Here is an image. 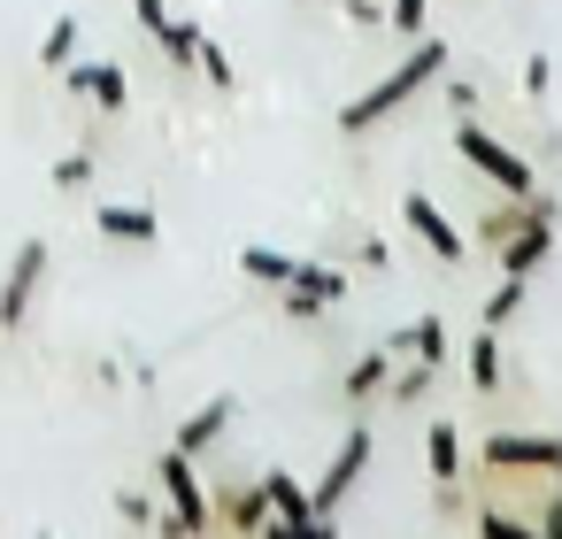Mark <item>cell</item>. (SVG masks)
Instances as JSON below:
<instances>
[{
	"instance_id": "cell-1",
	"label": "cell",
	"mask_w": 562,
	"mask_h": 539,
	"mask_svg": "<svg viewBox=\"0 0 562 539\" xmlns=\"http://www.w3.org/2000/svg\"><path fill=\"white\" fill-rule=\"evenodd\" d=\"M431 78H447V40H424V32H416V40H408V55H401V63H393L362 101H347V109H339V132H347V139L378 132V124H385L401 101H416Z\"/></svg>"
},
{
	"instance_id": "cell-2",
	"label": "cell",
	"mask_w": 562,
	"mask_h": 539,
	"mask_svg": "<svg viewBox=\"0 0 562 539\" xmlns=\"http://www.w3.org/2000/svg\"><path fill=\"white\" fill-rule=\"evenodd\" d=\"M454 155H462V162H470V170H477L493 193H508V201L539 193V186H531V162H524L516 147H501V139H493L477 116H454Z\"/></svg>"
},
{
	"instance_id": "cell-3",
	"label": "cell",
	"mask_w": 562,
	"mask_h": 539,
	"mask_svg": "<svg viewBox=\"0 0 562 539\" xmlns=\"http://www.w3.org/2000/svg\"><path fill=\"white\" fill-rule=\"evenodd\" d=\"M370 454H378V439H370V424L355 416V424L339 431V447H331V462H324L316 493H308V501H316V524H331V516H339V501L355 493V478L370 470Z\"/></svg>"
},
{
	"instance_id": "cell-4",
	"label": "cell",
	"mask_w": 562,
	"mask_h": 539,
	"mask_svg": "<svg viewBox=\"0 0 562 539\" xmlns=\"http://www.w3.org/2000/svg\"><path fill=\"white\" fill-rule=\"evenodd\" d=\"M155 485L170 493L178 531H209V524H216V501L201 493V478H193V454H186V447H162V454H155Z\"/></svg>"
},
{
	"instance_id": "cell-5",
	"label": "cell",
	"mask_w": 562,
	"mask_h": 539,
	"mask_svg": "<svg viewBox=\"0 0 562 539\" xmlns=\"http://www.w3.org/2000/svg\"><path fill=\"white\" fill-rule=\"evenodd\" d=\"M477 454H485V470H539V478H562V439H554V431H493Z\"/></svg>"
},
{
	"instance_id": "cell-6",
	"label": "cell",
	"mask_w": 562,
	"mask_h": 539,
	"mask_svg": "<svg viewBox=\"0 0 562 539\" xmlns=\"http://www.w3.org/2000/svg\"><path fill=\"white\" fill-rule=\"evenodd\" d=\"M339 301H347V270H339V262H293V278H285V293H278L285 316H324V308H339Z\"/></svg>"
},
{
	"instance_id": "cell-7",
	"label": "cell",
	"mask_w": 562,
	"mask_h": 539,
	"mask_svg": "<svg viewBox=\"0 0 562 539\" xmlns=\"http://www.w3.org/2000/svg\"><path fill=\"white\" fill-rule=\"evenodd\" d=\"M40 278H47V239H24L9 278H0V332H24V316L40 301Z\"/></svg>"
},
{
	"instance_id": "cell-8",
	"label": "cell",
	"mask_w": 562,
	"mask_h": 539,
	"mask_svg": "<svg viewBox=\"0 0 562 539\" xmlns=\"http://www.w3.org/2000/svg\"><path fill=\"white\" fill-rule=\"evenodd\" d=\"M401 224H408V232H416V239H424L439 262H462V255H470V239L454 232V216H447L431 193H408V201H401Z\"/></svg>"
},
{
	"instance_id": "cell-9",
	"label": "cell",
	"mask_w": 562,
	"mask_h": 539,
	"mask_svg": "<svg viewBox=\"0 0 562 539\" xmlns=\"http://www.w3.org/2000/svg\"><path fill=\"white\" fill-rule=\"evenodd\" d=\"M262 493H270V524H278V531H324V524H316V501L301 493L293 470H262Z\"/></svg>"
},
{
	"instance_id": "cell-10",
	"label": "cell",
	"mask_w": 562,
	"mask_h": 539,
	"mask_svg": "<svg viewBox=\"0 0 562 539\" xmlns=\"http://www.w3.org/2000/svg\"><path fill=\"white\" fill-rule=\"evenodd\" d=\"M63 78H70V93H78V101H101L109 116L132 101V86H124V70H116V63H63Z\"/></svg>"
},
{
	"instance_id": "cell-11",
	"label": "cell",
	"mask_w": 562,
	"mask_h": 539,
	"mask_svg": "<svg viewBox=\"0 0 562 539\" xmlns=\"http://www.w3.org/2000/svg\"><path fill=\"white\" fill-rule=\"evenodd\" d=\"M101 239H116V247H155L162 239V224H155V209H139V201H101Z\"/></svg>"
},
{
	"instance_id": "cell-12",
	"label": "cell",
	"mask_w": 562,
	"mask_h": 539,
	"mask_svg": "<svg viewBox=\"0 0 562 539\" xmlns=\"http://www.w3.org/2000/svg\"><path fill=\"white\" fill-rule=\"evenodd\" d=\"M232 416H239V401H232V393H216L209 408H193V416L178 424V439H170V447H186V454L201 462V454H209V447L224 439V424H232Z\"/></svg>"
},
{
	"instance_id": "cell-13",
	"label": "cell",
	"mask_w": 562,
	"mask_h": 539,
	"mask_svg": "<svg viewBox=\"0 0 562 539\" xmlns=\"http://www.w3.org/2000/svg\"><path fill=\"white\" fill-rule=\"evenodd\" d=\"M385 347H393V355H416V362H431V370H447V362H454V347H447V324H439V316H416V324H401Z\"/></svg>"
},
{
	"instance_id": "cell-14",
	"label": "cell",
	"mask_w": 562,
	"mask_h": 539,
	"mask_svg": "<svg viewBox=\"0 0 562 539\" xmlns=\"http://www.w3.org/2000/svg\"><path fill=\"white\" fill-rule=\"evenodd\" d=\"M216 524H232V531H270V493H262V478L232 485V493L216 501Z\"/></svg>"
},
{
	"instance_id": "cell-15",
	"label": "cell",
	"mask_w": 562,
	"mask_h": 539,
	"mask_svg": "<svg viewBox=\"0 0 562 539\" xmlns=\"http://www.w3.org/2000/svg\"><path fill=\"white\" fill-rule=\"evenodd\" d=\"M424 462H431V485H454V478H462V431H454V416H431Z\"/></svg>"
},
{
	"instance_id": "cell-16",
	"label": "cell",
	"mask_w": 562,
	"mask_h": 539,
	"mask_svg": "<svg viewBox=\"0 0 562 539\" xmlns=\"http://www.w3.org/2000/svg\"><path fill=\"white\" fill-rule=\"evenodd\" d=\"M393 362H401L393 347H370V355H362V362H355V370L339 378V393H347V401H370V393H378V385L393 378Z\"/></svg>"
},
{
	"instance_id": "cell-17",
	"label": "cell",
	"mask_w": 562,
	"mask_h": 539,
	"mask_svg": "<svg viewBox=\"0 0 562 539\" xmlns=\"http://www.w3.org/2000/svg\"><path fill=\"white\" fill-rule=\"evenodd\" d=\"M462 362H470V385H477V393H493V385H501V370H508V362H501V339H493V332H477Z\"/></svg>"
},
{
	"instance_id": "cell-18",
	"label": "cell",
	"mask_w": 562,
	"mask_h": 539,
	"mask_svg": "<svg viewBox=\"0 0 562 539\" xmlns=\"http://www.w3.org/2000/svg\"><path fill=\"white\" fill-rule=\"evenodd\" d=\"M155 47L178 63V70H193V55H201V24H186V16H170L162 32H155Z\"/></svg>"
},
{
	"instance_id": "cell-19",
	"label": "cell",
	"mask_w": 562,
	"mask_h": 539,
	"mask_svg": "<svg viewBox=\"0 0 562 539\" xmlns=\"http://www.w3.org/2000/svg\"><path fill=\"white\" fill-rule=\"evenodd\" d=\"M116 516H124V524H147V531H178V516H170V508H155L139 485H124V493H116Z\"/></svg>"
},
{
	"instance_id": "cell-20",
	"label": "cell",
	"mask_w": 562,
	"mask_h": 539,
	"mask_svg": "<svg viewBox=\"0 0 562 539\" xmlns=\"http://www.w3.org/2000/svg\"><path fill=\"white\" fill-rule=\"evenodd\" d=\"M40 63H47V70L78 63V16H55V24H47V40H40Z\"/></svg>"
},
{
	"instance_id": "cell-21",
	"label": "cell",
	"mask_w": 562,
	"mask_h": 539,
	"mask_svg": "<svg viewBox=\"0 0 562 539\" xmlns=\"http://www.w3.org/2000/svg\"><path fill=\"white\" fill-rule=\"evenodd\" d=\"M239 270H247L255 285H285V278H293V255H278V247H247Z\"/></svg>"
},
{
	"instance_id": "cell-22",
	"label": "cell",
	"mask_w": 562,
	"mask_h": 539,
	"mask_svg": "<svg viewBox=\"0 0 562 539\" xmlns=\"http://www.w3.org/2000/svg\"><path fill=\"white\" fill-rule=\"evenodd\" d=\"M431 378H439V370L408 355V370H393V378H385V385H393V408H408V401H424V393H431Z\"/></svg>"
},
{
	"instance_id": "cell-23",
	"label": "cell",
	"mask_w": 562,
	"mask_h": 539,
	"mask_svg": "<svg viewBox=\"0 0 562 539\" xmlns=\"http://www.w3.org/2000/svg\"><path fill=\"white\" fill-rule=\"evenodd\" d=\"M193 70H209V86H216V93H232V86H239V70H232V55H224V47H216L209 32H201V55H193Z\"/></svg>"
},
{
	"instance_id": "cell-24",
	"label": "cell",
	"mask_w": 562,
	"mask_h": 539,
	"mask_svg": "<svg viewBox=\"0 0 562 539\" xmlns=\"http://www.w3.org/2000/svg\"><path fill=\"white\" fill-rule=\"evenodd\" d=\"M516 308H524V278H501V293H493V301L477 308V324H485V332H501V324H508Z\"/></svg>"
},
{
	"instance_id": "cell-25",
	"label": "cell",
	"mask_w": 562,
	"mask_h": 539,
	"mask_svg": "<svg viewBox=\"0 0 562 539\" xmlns=\"http://www.w3.org/2000/svg\"><path fill=\"white\" fill-rule=\"evenodd\" d=\"M470 524H477L485 539H531V516H508V508H477Z\"/></svg>"
},
{
	"instance_id": "cell-26",
	"label": "cell",
	"mask_w": 562,
	"mask_h": 539,
	"mask_svg": "<svg viewBox=\"0 0 562 539\" xmlns=\"http://www.w3.org/2000/svg\"><path fill=\"white\" fill-rule=\"evenodd\" d=\"M424 9H431V0H393V9H385V24H393L401 40H416V32H424Z\"/></svg>"
},
{
	"instance_id": "cell-27",
	"label": "cell",
	"mask_w": 562,
	"mask_h": 539,
	"mask_svg": "<svg viewBox=\"0 0 562 539\" xmlns=\"http://www.w3.org/2000/svg\"><path fill=\"white\" fill-rule=\"evenodd\" d=\"M547 86H554V63L547 55H524V101H547Z\"/></svg>"
},
{
	"instance_id": "cell-28",
	"label": "cell",
	"mask_w": 562,
	"mask_h": 539,
	"mask_svg": "<svg viewBox=\"0 0 562 539\" xmlns=\"http://www.w3.org/2000/svg\"><path fill=\"white\" fill-rule=\"evenodd\" d=\"M55 186H63V193L93 186V155H63V162H55Z\"/></svg>"
},
{
	"instance_id": "cell-29",
	"label": "cell",
	"mask_w": 562,
	"mask_h": 539,
	"mask_svg": "<svg viewBox=\"0 0 562 539\" xmlns=\"http://www.w3.org/2000/svg\"><path fill=\"white\" fill-rule=\"evenodd\" d=\"M355 262H362V270H385V262H393V247H385L378 232H362V239H355Z\"/></svg>"
},
{
	"instance_id": "cell-30",
	"label": "cell",
	"mask_w": 562,
	"mask_h": 539,
	"mask_svg": "<svg viewBox=\"0 0 562 539\" xmlns=\"http://www.w3.org/2000/svg\"><path fill=\"white\" fill-rule=\"evenodd\" d=\"M447 109H454V116H477V86H470V78H447Z\"/></svg>"
},
{
	"instance_id": "cell-31",
	"label": "cell",
	"mask_w": 562,
	"mask_h": 539,
	"mask_svg": "<svg viewBox=\"0 0 562 539\" xmlns=\"http://www.w3.org/2000/svg\"><path fill=\"white\" fill-rule=\"evenodd\" d=\"M132 16H139V24H147V40H155V32L170 24V0H132Z\"/></svg>"
},
{
	"instance_id": "cell-32",
	"label": "cell",
	"mask_w": 562,
	"mask_h": 539,
	"mask_svg": "<svg viewBox=\"0 0 562 539\" xmlns=\"http://www.w3.org/2000/svg\"><path fill=\"white\" fill-rule=\"evenodd\" d=\"M531 531H547V539H562V493H554V501H547V508L531 516Z\"/></svg>"
}]
</instances>
